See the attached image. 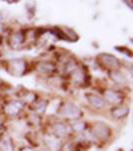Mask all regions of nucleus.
Returning a JSON list of instances; mask_svg holds the SVG:
<instances>
[{"mask_svg":"<svg viewBox=\"0 0 133 151\" xmlns=\"http://www.w3.org/2000/svg\"><path fill=\"white\" fill-rule=\"evenodd\" d=\"M0 150H1V151H12L11 143H9L8 140H4V142H1V145H0Z\"/></svg>","mask_w":133,"mask_h":151,"instance_id":"f257e3e1","label":"nucleus"},{"mask_svg":"<svg viewBox=\"0 0 133 151\" xmlns=\"http://www.w3.org/2000/svg\"><path fill=\"white\" fill-rule=\"evenodd\" d=\"M89 98H91V102L93 103V104H97V106H102V102H101V100H99L100 98L95 96V95H89Z\"/></svg>","mask_w":133,"mask_h":151,"instance_id":"f03ea898","label":"nucleus"},{"mask_svg":"<svg viewBox=\"0 0 133 151\" xmlns=\"http://www.w3.org/2000/svg\"><path fill=\"white\" fill-rule=\"evenodd\" d=\"M23 151H33V150H31V148H24Z\"/></svg>","mask_w":133,"mask_h":151,"instance_id":"7ed1b4c3","label":"nucleus"}]
</instances>
